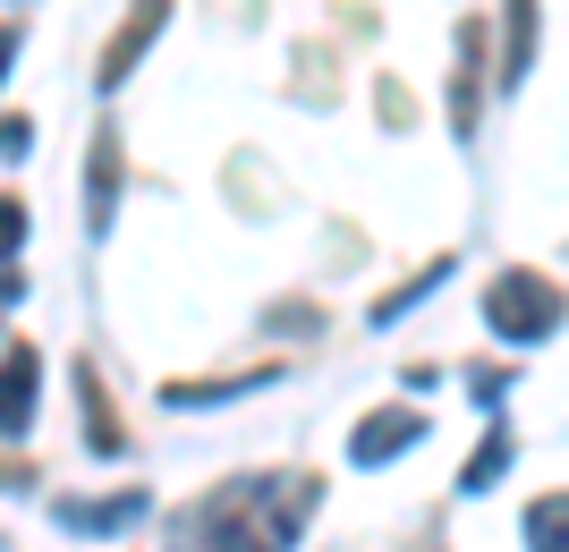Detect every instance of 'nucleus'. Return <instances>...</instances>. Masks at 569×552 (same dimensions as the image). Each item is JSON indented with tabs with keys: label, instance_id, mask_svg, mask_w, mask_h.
<instances>
[{
	"label": "nucleus",
	"instance_id": "obj_8",
	"mask_svg": "<svg viewBox=\"0 0 569 552\" xmlns=\"http://www.w3.org/2000/svg\"><path fill=\"white\" fill-rule=\"evenodd\" d=\"M272 383V365H263V374H221V383H170L162 400L170 409H213V400H238V391H263Z\"/></svg>",
	"mask_w": 569,
	"mask_h": 552
},
{
	"label": "nucleus",
	"instance_id": "obj_2",
	"mask_svg": "<svg viewBox=\"0 0 569 552\" xmlns=\"http://www.w3.org/2000/svg\"><path fill=\"white\" fill-rule=\"evenodd\" d=\"M485 323H493V340H510V349L552 340V323H561V289H552L545 272H501V281L485 289Z\"/></svg>",
	"mask_w": 569,
	"mask_h": 552
},
{
	"label": "nucleus",
	"instance_id": "obj_3",
	"mask_svg": "<svg viewBox=\"0 0 569 552\" xmlns=\"http://www.w3.org/2000/svg\"><path fill=\"white\" fill-rule=\"evenodd\" d=\"M417 442H426V416H417V409H382V416H366V425L349 433V459H357V468H382V459L417 451Z\"/></svg>",
	"mask_w": 569,
	"mask_h": 552
},
{
	"label": "nucleus",
	"instance_id": "obj_5",
	"mask_svg": "<svg viewBox=\"0 0 569 552\" xmlns=\"http://www.w3.org/2000/svg\"><path fill=\"white\" fill-rule=\"evenodd\" d=\"M34 383H43L34 349H9V358H0V442H18V433L34 425Z\"/></svg>",
	"mask_w": 569,
	"mask_h": 552
},
{
	"label": "nucleus",
	"instance_id": "obj_10",
	"mask_svg": "<svg viewBox=\"0 0 569 552\" xmlns=\"http://www.w3.org/2000/svg\"><path fill=\"white\" fill-rule=\"evenodd\" d=\"M451 128L468 137L476 128V26L459 34V77H451Z\"/></svg>",
	"mask_w": 569,
	"mask_h": 552
},
{
	"label": "nucleus",
	"instance_id": "obj_14",
	"mask_svg": "<svg viewBox=\"0 0 569 552\" xmlns=\"http://www.w3.org/2000/svg\"><path fill=\"white\" fill-rule=\"evenodd\" d=\"M442 272H451V264H433V272H417V281H408V289H391V298H382V307H375V323H400V314L417 307L426 289H442Z\"/></svg>",
	"mask_w": 569,
	"mask_h": 552
},
{
	"label": "nucleus",
	"instance_id": "obj_13",
	"mask_svg": "<svg viewBox=\"0 0 569 552\" xmlns=\"http://www.w3.org/2000/svg\"><path fill=\"white\" fill-rule=\"evenodd\" d=\"M501 468H510V425H493V433H485V451L468 459V476H459V484H468V493H485V484H493Z\"/></svg>",
	"mask_w": 569,
	"mask_h": 552
},
{
	"label": "nucleus",
	"instance_id": "obj_7",
	"mask_svg": "<svg viewBox=\"0 0 569 552\" xmlns=\"http://www.w3.org/2000/svg\"><path fill=\"white\" fill-rule=\"evenodd\" d=\"M111 213H119V144H111V128H102L94 137V179H86V221L111 230Z\"/></svg>",
	"mask_w": 569,
	"mask_h": 552
},
{
	"label": "nucleus",
	"instance_id": "obj_12",
	"mask_svg": "<svg viewBox=\"0 0 569 552\" xmlns=\"http://www.w3.org/2000/svg\"><path fill=\"white\" fill-rule=\"evenodd\" d=\"M561 528H569V502L545 493V502L527 510V552H561Z\"/></svg>",
	"mask_w": 569,
	"mask_h": 552
},
{
	"label": "nucleus",
	"instance_id": "obj_17",
	"mask_svg": "<svg viewBox=\"0 0 569 552\" xmlns=\"http://www.w3.org/2000/svg\"><path fill=\"white\" fill-rule=\"evenodd\" d=\"M9 60H18V26H0V77H9Z\"/></svg>",
	"mask_w": 569,
	"mask_h": 552
},
{
	"label": "nucleus",
	"instance_id": "obj_6",
	"mask_svg": "<svg viewBox=\"0 0 569 552\" xmlns=\"http://www.w3.org/2000/svg\"><path fill=\"white\" fill-rule=\"evenodd\" d=\"M51 519H60V528H77V535H111V528H128V519H144V493H137V484H128V493H102V502L60 493V502H51Z\"/></svg>",
	"mask_w": 569,
	"mask_h": 552
},
{
	"label": "nucleus",
	"instance_id": "obj_11",
	"mask_svg": "<svg viewBox=\"0 0 569 552\" xmlns=\"http://www.w3.org/2000/svg\"><path fill=\"white\" fill-rule=\"evenodd\" d=\"M77 391H86V409H94V416H86V442H94V451L111 459V451H119V416L102 409V383H94V365H77Z\"/></svg>",
	"mask_w": 569,
	"mask_h": 552
},
{
	"label": "nucleus",
	"instance_id": "obj_9",
	"mask_svg": "<svg viewBox=\"0 0 569 552\" xmlns=\"http://www.w3.org/2000/svg\"><path fill=\"white\" fill-rule=\"evenodd\" d=\"M536 69V0H510V51H501V86Z\"/></svg>",
	"mask_w": 569,
	"mask_h": 552
},
{
	"label": "nucleus",
	"instance_id": "obj_16",
	"mask_svg": "<svg viewBox=\"0 0 569 552\" xmlns=\"http://www.w3.org/2000/svg\"><path fill=\"white\" fill-rule=\"evenodd\" d=\"M26 144H34V128H26V120H0V153H9V162H26Z\"/></svg>",
	"mask_w": 569,
	"mask_h": 552
},
{
	"label": "nucleus",
	"instance_id": "obj_1",
	"mask_svg": "<svg viewBox=\"0 0 569 552\" xmlns=\"http://www.w3.org/2000/svg\"><path fill=\"white\" fill-rule=\"evenodd\" d=\"M315 510V476H230L179 510V552H289Z\"/></svg>",
	"mask_w": 569,
	"mask_h": 552
},
{
	"label": "nucleus",
	"instance_id": "obj_4",
	"mask_svg": "<svg viewBox=\"0 0 569 552\" xmlns=\"http://www.w3.org/2000/svg\"><path fill=\"white\" fill-rule=\"evenodd\" d=\"M162 26H170V0H137V18L111 34V51H102V69H94V77H102V86H128V69L153 51V34H162Z\"/></svg>",
	"mask_w": 569,
	"mask_h": 552
},
{
	"label": "nucleus",
	"instance_id": "obj_15",
	"mask_svg": "<svg viewBox=\"0 0 569 552\" xmlns=\"http://www.w3.org/2000/svg\"><path fill=\"white\" fill-rule=\"evenodd\" d=\"M18 239H26V204L0 195V255H18Z\"/></svg>",
	"mask_w": 569,
	"mask_h": 552
}]
</instances>
